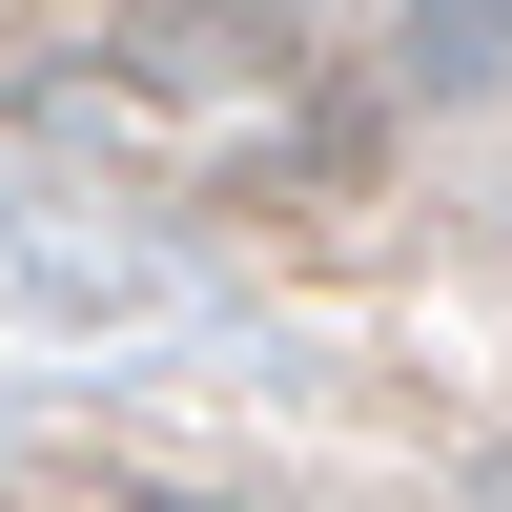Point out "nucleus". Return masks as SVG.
Segmentation results:
<instances>
[{
	"mask_svg": "<svg viewBox=\"0 0 512 512\" xmlns=\"http://www.w3.org/2000/svg\"><path fill=\"white\" fill-rule=\"evenodd\" d=\"M144 512H205V492H144Z\"/></svg>",
	"mask_w": 512,
	"mask_h": 512,
	"instance_id": "1",
	"label": "nucleus"
}]
</instances>
